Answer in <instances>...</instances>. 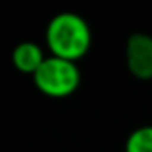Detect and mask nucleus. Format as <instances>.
<instances>
[{
    "label": "nucleus",
    "instance_id": "f257e3e1",
    "mask_svg": "<svg viewBox=\"0 0 152 152\" xmlns=\"http://www.w3.org/2000/svg\"><path fill=\"white\" fill-rule=\"evenodd\" d=\"M91 29L77 13L56 15L45 31V41L54 57L77 63L91 48Z\"/></svg>",
    "mask_w": 152,
    "mask_h": 152
},
{
    "label": "nucleus",
    "instance_id": "f03ea898",
    "mask_svg": "<svg viewBox=\"0 0 152 152\" xmlns=\"http://www.w3.org/2000/svg\"><path fill=\"white\" fill-rule=\"evenodd\" d=\"M32 79L43 95L52 99H64L77 91L81 84V72L77 63L50 56L43 61Z\"/></svg>",
    "mask_w": 152,
    "mask_h": 152
},
{
    "label": "nucleus",
    "instance_id": "7ed1b4c3",
    "mask_svg": "<svg viewBox=\"0 0 152 152\" xmlns=\"http://www.w3.org/2000/svg\"><path fill=\"white\" fill-rule=\"evenodd\" d=\"M125 61L132 77L140 81L152 79V36L136 32L131 34L125 45Z\"/></svg>",
    "mask_w": 152,
    "mask_h": 152
},
{
    "label": "nucleus",
    "instance_id": "20e7f679",
    "mask_svg": "<svg viewBox=\"0 0 152 152\" xmlns=\"http://www.w3.org/2000/svg\"><path fill=\"white\" fill-rule=\"evenodd\" d=\"M11 59H13V66L18 72L34 75L47 57L43 56V50L36 43H32V41H22V43H18L15 47Z\"/></svg>",
    "mask_w": 152,
    "mask_h": 152
},
{
    "label": "nucleus",
    "instance_id": "39448f33",
    "mask_svg": "<svg viewBox=\"0 0 152 152\" xmlns=\"http://www.w3.org/2000/svg\"><path fill=\"white\" fill-rule=\"evenodd\" d=\"M125 152H152V125L134 129L125 141Z\"/></svg>",
    "mask_w": 152,
    "mask_h": 152
}]
</instances>
